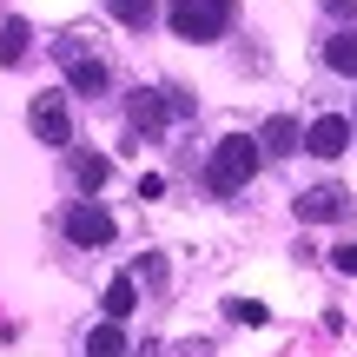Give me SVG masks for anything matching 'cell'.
I'll return each mask as SVG.
<instances>
[{"instance_id":"1","label":"cell","mask_w":357,"mask_h":357,"mask_svg":"<svg viewBox=\"0 0 357 357\" xmlns=\"http://www.w3.org/2000/svg\"><path fill=\"white\" fill-rule=\"evenodd\" d=\"M258 139H245V132H225V139L212 146V159H205V185L218 192V199H231L238 185H252V172H258Z\"/></svg>"},{"instance_id":"2","label":"cell","mask_w":357,"mask_h":357,"mask_svg":"<svg viewBox=\"0 0 357 357\" xmlns=\"http://www.w3.org/2000/svg\"><path fill=\"white\" fill-rule=\"evenodd\" d=\"M166 20H172L178 40H199V47H205V40H218L231 26V0H172Z\"/></svg>"},{"instance_id":"3","label":"cell","mask_w":357,"mask_h":357,"mask_svg":"<svg viewBox=\"0 0 357 357\" xmlns=\"http://www.w3.org/2000/svg\"><path fill=\"white\" fill-rule=\"evenodd\" d=\"M60 66H66V86L73 93H113V66L100 60V53H86V40H60Z\"/></svg>"},{"instance_id":"4","label":"cell","mask_w":357,"mask_h":357,"mask_svg":"<svg viewBox=\"0 0 357 357\" xmlns=\"http://www.w3.org/2000/svg\"><path fill=\"white\" fill-rule=\"evenodd\" d=\"M126 119H132V132H146V139H153V132H166L172 126V86H139V93H126Z\"/></svg>"},{"instance_id":"5","label":"cell","mask_w":357,"mask_h":357,"mask_svg":"<svg viewBox=\"0 0 357 357\" xmlns=\"http://www.w3.org/2000/svg\"><path fill=\"white\" fill-rule=\"evenodd\" d=\"M26 126H33L40 146H73V119H66V100H60V93H33Z\"/></svg>"},{"instance_id":"6","label":"cell","mask_w":357,"mask_h":357,"mask_svg":"<svg viewBox=\"0 0 357 357\" xmlns=\"http://www.w3.org/2000/svg\"><path fill=\"white\" fill-rule=\"evenodd\" d=\"M113 212H106V205L100 199H73V205H66V238H73V245H113Z\"/></svg>"},{"instance_id":"7","label":"cell","mask_w":357,"mask_h":357,"mask_svg":"<svg viewBox=\"0 0 357 357\" xmlns=\"http://www.w3.org/2000/svg\"><path fill=\"white\" fill-rule=\"evenodd\" d=\"M305 153H318V159H337V153H351V119H337V113L311 119V126H305Z\"/></svg>"},{"instance_id":"8","label":"cell","mask_w":357,"mask_h":357,"mask_svg":"<svg viewBox=\"0 0 357 357\" xmlns=\"http://www.w3.org/2000/svg\"><path fill=\"white\" fill-rule=\"evenodd\" d=\"M351 212V192H337V185H311L305 199H298V218L305 225H331V218H344Z\"/></svg>"},{"instance_id":"9","label":"cell","mask_w":357,"mask_h":357,"mask_svg":"<svg viewBox=\"0 0 357 357\" xmlns=\"http://www.w3.org/2000/svg\"><path fill=\"white\" fill-rule=\"evenodd\" d=\"M298 146H305V126H298V119H284V113L265 119V139H258V153H278V159H284V153H298Z\"/></svg>"},{"instance_id":"10","label":"cell","mask_w":357,"mask_h":357,"mask_svg":"<svg viewBox=\"0 0 357 357\" xmlns=\"http://www.w3.org/2000/svg\"><path fill=\"white\" fill-rule=\"evenodd\" d=\"M26 47H33V26H26V20H7V26H0V66H20Z\"/></svg>"},{"instance_id":"11","label":"cell","mask_w":357,"mask_h":357,"mask_svg":"<svg viewBox=\"0 0 357 357\" xmlns=\"http://www.w3.org/2000/svg\"><path fill=\"white\" fill-rule=\"evenodd\" d=\"M132 305H139V291H132V278H113V284H106V324L132 318Z\"/></svg>"},{"instance_id":"12","label":"cell","mask_w":357,"mask_h":357,"mask_svg":"<svg viewBox=\"0 0 357 357\" xmlns=\"http://www.w3.org/2000/svg\"><path fill=\"white\" fill-rule=\"evenodd\" d=\"M86 357H126V331H119V324H93Z\"/></svg>"},{"instance_id":"13","label":"cell","mask_w":357,"mask_h":357,"mask_svg":"<svg viewBox=\"0 0 357 357\" xmlns=\"http://www.w3.org/2000/svg\"><path fill=\"white\" fill-rule=\"evenodd\" d=\"M324 66H337V73H351V79H357V33L324 40Z\"/></svg>"},{"instance_id":"14","label":"cell","mask_w":357,"mask_h":357,"mask_svg":"<svg viewBox=\"0 0 357 357\" xmlns=\"http://www.w3.org/2000/svg\"><path fill=\"white\" fill-rule=\"evenodd\" d=\"M106 172H113V166H106L100 153H79V159H73V178H79V192H86V199L106 185Z\"/></svg>"},{"instance_id":"15","label":"cell","mask_w":357,"mask_h":357,"mask_svg":"<svg viewBox=\"0 0 357 357\" xmlns=\"http://www.w3.org/2000/svg\"><path fill=\"white\" fill-rule=\"evenodd\" d=\"M106 13L126 20V26H146V20H153V0H106Z\"/></svg>"},{"instance_id":"16","label":"cell","mask_w":357,"mask_h":357,"mask_svg":"<svg viewBox=\"0 0 357 357\" xmlns=\"http://www.w3.org/2000/svg\"><path fill=\"white\" fill-rule=\"evenodd\" d=\"M231 318H238V324H265V318H271V311H265V305H258V298H231Z\"/></svg>"},{"instance_id":"17","label":"cell","mask_w":357,"mask_h":357,"mask_svg":"<svg viewBox=\"0 0 357 357\" xmlns=\"http://www.w3.org/2000/svg\"><path fill=\"white\" fill-rule=\"evenodd\" d=\"M331 265L344 271V278H357V238H344V245H337V252H331Z\"/></svg>"},{"instance_id":"18","label":"cell","mask_w":357,"mask_h":357,"mask_svg":"<svg viewBox=\"0 0 357 357\" xmlns=\"http://www.w3.org/2000/svg\"><path fill=\"white\" fill-rule=\"evenodd\" d=\"M324 13L331 20H357V0H324Z\"/></svg>"},{"instance_id":"19","label":"cell","mask_w":357,"mask_h":357,"mask_svg":"<svg viewBox=\"0 0 357 357\" xmlns=\"http://www.w3.org/2000/svg\"><path fill=\"white\" fill-rule=\"evenodd\" d=\"M351 132H357V119H351Z\"/></svg>"}]
</instances>
